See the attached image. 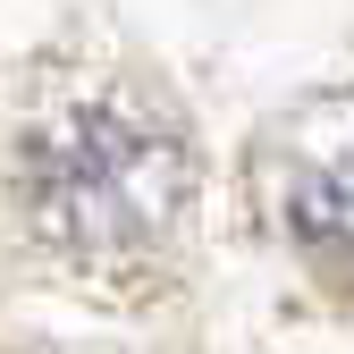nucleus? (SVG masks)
I'll use <instances>...</instances> for the list:
<instances>
[{
	"instance_id": "f257e3e1",
	"label": "nucleus",
	"mask_w": 354,
	"mask_h": 354,
	"mask_svg": "<svg viewBox=\"0 0 354 354\" xmlns=\"http://www.w3.org/2000/svg\"><path fill=\"white\" fill-rule=\"evenodd\" d=\"M26 219L76 261H127L152 253L194 194V152L152 102L93 93L34 127L26 169H17Z\"/></svg>"
},
{
	"instance_id": "f03ea898",
	"label": "nucleus",
	"mask_w": 354,
	"mask_h": 354,
	"mask_svg": "<svg viewBox=\"0 0 354 354\" xmlns=\"http://www.w3.org/2000/svg\"><path fill=\"white\" fill-rule=\"evenodd\" d=\"M287 236L313 253L321 270L354 279V127L295 169V186H287Z\"/></svg>"
}]
</instances>
